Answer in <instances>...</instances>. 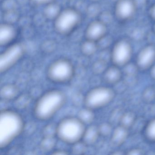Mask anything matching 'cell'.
<instances>
[{"label":"cell","mask_w":155,"mask_h":155,"mask_svg":"<svg viewBox=\"0 0 155 155\" xmlns=\"http://www.w3.org/2000/svg\"><path fill=\"white\" fill-rule=\"evenodd\" d=\"M108 67L106 61L103 59H100L93 63L92 71L96 75L103 74Z\"/></svg>","instance_id":"obj_23"},{"label":"cell","mask_w":155,"mask_h":155,"mask_svg":"<svg viewBox=\"0 0 155 155\" xmlns=\"http://www.w3.org/2000/svg\"><path fill=\"white\" fill-rule=\"evenodd\" d=\"M99 48L97 42L86 39L82 43L81 50L82 54L87 57H91L94 55L97 51Z\"/></svg>","instance_id":"obj_19"},{"label":"cell","mask_w":155,"mask_h":155,"mask_svg":"<svg viewBox=\"0 0 155 155\" xmlns=\"http://www.w3.org/2000/svg\"><path fill=\"white\" fill-rule=\"evenodd\" d=\"M154 23V25L153 26V28H152V32H153L154 34L155 35V22Z\"/></svg>","instance_id":"obj_39"},{"label":"cell","mask_w":155,"mask_h":155,"mask_svg":"<svg viewBox=\"0 0 155 155\" xmlns=\"http://www.w3.org/2000/svg\"><path fill=\"white\" fill-rule=\"evenodd\" d=\"M144 134L149 141L155 142V117L150 120L145 126Z\"/></svg>","instance_id":"obj_21"},{"label":"cell","mask_w":155,"mask_h":155,"mask_svg":"<svg viewBox=\"0 0 155 155\" xmlns=\"http://www.w3.org/2000/svg\"><path fill=\"white\" fill-rule=\"evenodd\" d=\"M94 110L85 107L78 113V117L86 126L91 125L95 119Z\"/></svg>","instance_id":"obj_17"},{"label":"cell","mask_w":155,"mask_h":155,"mask_svg":"<svg viewBox=\"0 0 155 155\" xmlns=\"http://www.w3.org/2000/svg\"><path fill=\"white\" fill-rule=\"evenodd\" d=\"M135 64L139 70H149L155 64V44L150 43L142 48L136 56Z\"/></svg>","instance_id":"obj_10"},{"label":"cell","mask_w":155,"mask_h":155,"mask_svg":"<svg viewBox=\"0 0 155 155\" xmlns=\"http://www.w3.org/2000/svg\"><path fill=\"white\" fill-rule=\"evenodd\" d=\"M134 1L138 9L146 7L148 3V0H134Z\"/></svg>","instance_id":"obj_34"},{"label":"cell","mask_w":155,"mask_h":155,"mask_svg":"<svg viewBox=\"0 0 155 155\" xmlns=\"http://www.w3.org/2000/svg\"><path fill=\"white\" fill-rule=\"evenodd\" d=\"M114 18H115L114 14H112L110 12L106 11L103 12H101L99 16L98 20L108 26L112 23Z\"/></svg>","instance_id":"obj_30"},{"label":"cell","mask_w":155,"mask_h":155,"mask_svg":"<svg viewBox=\"0 0 155 155\" xmlns=\"http://www.w3.org/2000/svg\"><path fill=\"white\" fill-rule=\"evenodd\" d=\"M102 75L104 81L109 85L117 84L122 78V72L119 67L113 65L108 67Z\"/></svg>","instance_id":"obj_14"},{"label":"cell","mask_w":155,"mask_h":155,"mask_svg":"<svg viewBox=\"0 0 155 155\" xmlns=\"http://www.w3.org/2000/svg\"><path fill=\"white\" fill-rule=\"evenodd\" d=\"M61 11L59 5L53 2L45 6L44 15L48 19L55 20Z\"/></svg>","instance_id":"obj_18"},{"label":"cell","mask_w":155,"mask_h":155,"mask_svg":"<svg viewBox=\"0 0 155 155\" xmlns=\"http://www.w3.org/2000/svg\"><path fill=\"white\" fill-rule=\"evenodd\" d=\"M114 42L112 37L107 34L97 42V44L99 49H101L102 50H106L110 47L111 48Z\"/></svg>","instance_id":"obj_24"},{"label":"cell","mask_w":155,"mask_h":155,"mask_svg":"<svg viewBox=\"0 0 155 155\" xmlns=\"http://www.w3.org/2000/svg\"><path fill=\"white\" fill-rule=\"evenodd\" d=\"M100 135L102 137H106L111 135L112 128L111 125L110 123L104 122L98 126Z\"/></svg>","instance_id":"obj_29"},{"label":"cell","mask_w":155,"mask_h":155,"mask_svg":"<svg viewBox=\"0 0 155 155\" xmlns=\"http://www.w3.org/2000/svg\"><path fill=\"white\" fill-rule=\"evenodd\" d=\"M57 137H43L40 143V147L45 152L53 151L57 145Z\"/></svg>","instance_id":"obj_20"},{"label":"cell","mask_w":155,"mask_h":155,"mask_svg":"<svg viewBox=\"0 0 155 155\" xmlns=\"http://www.w3.org/2000/svg\"><path fill=\"white\" fill-rule=\"evenodd\" d=\"M25 128L24 119L12 110L4 109L0 114V148L5 149L21 135Z\"/></svg>","instance_id":"obj_2"},{"label":"cell","mask_w":155,"mask_h":155,"mask_svg":"<svg viewBox=\"0 0 155 155\" xmlns=\"http://www.w3.org/2000/svg\"><path fill=\"white\" fill-rule=\"evenodd\" d=\"M150 76L152 79L155 80V64L150 69Z\"/></svg>","instance_id":"obj_37"},{"label":"cell","mask_w":155,"mask_h":155,"mask_svg":"<svg viewBox=\"0 0 155 155\" xmlns=\"http://www.w3.org/2000/svg\"><path fill=\"white\" fill-rule=\"evenodd\" d=\"M100 0H93V2H98Z\"/></svg>","instance_id":"obj_40"},{"label":"cell","mask_w":155,"mask_h":155,"mask_svg":"<svg viewBox=\"0 0 155 155\" xmlns=\"http://www.w3.org/2000/svg\"><path fill=\"white\" fill-rule=\"evenodd\" d=\"M100 137L98 127L91 124L87 126L82 141L89 147L95 144Z\"/></svg>","instance_id":"obj_16"},{"label":"cell","mask_w":155,"mask_h":155,"mask_svg":"<svg viewBox=\"0 0 155 155\" xmlns=\"http://www.w3.org/2000/svg\"><path fill=\"white\" fill-rule=\"evenodd\" d=\"M86 127L78 117H66L57 124L56 136L61 142L71 146L82 140Z\"/></svg>","instance_id":"obj_3"},{"label":"cell","mask_w":155,"mask_h":155,"mask_svg":"<svg viewBox=\"0 0 155 155\" xmlns=\"http://www.w3.org/2000/svg\"><path fill=\"white\" fill-rule=\"evenodd\" d=\"M137 10L134 0H117L114 5L113 14L119 21L127 22L135 17Z\"/></svg>","instance_id":"obj_9"},{"label":"cell","mask_w":155,"mask_h":155,"mask_svg":"<svg viewBox=\"0 0 155 155\" xmlns=\"http://www.w3.org/2000/svg\"><path fill=\"white\" fill-rule=\"evenodd\" d=\"M80 13L75 9L69 8L61 12L54 20V28L58 33L68 35L77 28L81 21Z\"/></svg>","instance_id":"obj_6"},{"label":"cell","mask_w":155,"mask_h":155,"mask_svg":"<svg viewBox=\"0 0 155 155\" xmlns=\"http://www.w3.org/2000/svg\"><path fill=\"white\" fill-rule=\"evenodd\" d=\"M148 15L150 19L155 22V3H153L150 8Z\"/></svg>","instance_id":"obj_35"},{"label":"cell","mask_w":155,"mask_h":155,"mask_svg":"<svg viewBox=\"0 0 155 155\" xmlns=\"http://www.w3.org/2000/svg\"><path fill=\"white\" fill-rule=\"evenodd\" d=\"M115 91L111 88L106 86L95 87L89 91L83 100L86 107L95 110L106 107L113 100Z\"/></svg>","instance_id":"obj_5"},{"label":"cell","mask_w":155,"mask_h":155,"mask_svg":"<svg viewBox=\"0 0 155 155\" xmlns=\"http://www.w3.org/2000/svg\"><path fill=\"white\" fill-rule=\"evenodd\" d=\"M67 100L64 91L55 89L48 91L40 96L35 102L33 115L40 121H48L64 107Z\"/></svg>","instance_id":"obj_1"},{"label":"cell","mask_w":155,"mask_h":155,"mask_svg":"<svg viewBox=\"0 0 155 155\" xmlns=\"http://www.w3.org/2000/svg\"><path fill=\"white\" fill-rule=\"evenodd\" d=\"M32 3L37 6H41V5H46L49 3L54 2L55 0H31Z\"/></svg>","instance_id":"obj_33"},{"label":"cell","mask_w":155,"mask_h":155,"mask_svg":"<svg viewBox=\"0 0 155 155\" xmlns=\"http://www.w3.org/2000/svg\"><path fill=\"white\" fill-rule=\"evenodd\" d=\"M57 124L49 123L47 124L42 129L43 137H57Z\"/></svg>","instance_id":"obj_26"},{"label":"cell","mask_w":155,"mask_h":155,"mask_svg":"<svg viewBox=\"0 0 155 155\" xmlns=\"http://www.w3.org/2000/svg\"><path fill=\"white\" fill-rule=\"evenodd\" d=\"M143 100L147 102H150L155 99V88L148 87L143 91L142 93Z\"/></svg>","instance_id":"obj_28"},{"label":"cell","mask_w":155,"mask_h":155,"mask_svg":"<svg viewBox=\"0 0 155 155\" xmlns=\"http://www.w3.org/2000/svg\"><path fill=\"white\" fill-rule=\"evenodd\" d=\"M107 26L98 19L91 22L86 28V39L98 42L108 34Z\"/></svg>","instance_id":"obj_11"},{"label":"cell","mask_w":155,"mask_h":155,"mask_svg":"<svg viewBox=\"0 0 155 155\" xmlns=\"http://www.w3.org/2000/svg\"><path fill=\"white\" fill-rule=\"evenodd\" d=\"M26 48L21 43H15L8 46L0 56V72L5 73L17 65L23 58Z\"/></svg>","instance_id":"obj_8"},{"label":"cell","mask_w":155,"mask_h":155,"mask_svg":"<svg viewBox=\"0 0 155 155\" xmlns=\"http://www.w3.org/2000/svg\"><path fill=\"white\" fill-rule=\"evenodd\" d=\"M132 44L128 40L120 39L113 43L110 50V59L112 65L124 67L130 62L133 55Z\"/></svg>","instance_id":"obj_7"},{"label":"cell","mask_w":155,"mask_h":155,"mask_svg":"<svg viewBox=\"0 0 155 155\" xmlns=\"http://www.w3.org/2000/svg\"><path fill=\"white\" fill-rule=\"evenodd\" d=\"M101 12L100 6L98 2H93L89 6L87 10L88 15L91 17H98Z\"/></svg>","instance_id":"obj_31"},{"label":"cell","mask_w":155,"mask_h":155,"mask_svg":"<svg viewBox=\"0 0 155 155\" xmlns=\"http://www.w3.org/2000/svg\"><path fill=\"white\" fill-rule=\"evenodd\" d=\"M75 75L73 63L66 58H60L51 62L47 68V78L52 83L65 84L70 82Z\"/></svg>","instance_id":"obj_4"},{"label":"cell","mask_w":155,"mask_h":155,"mask_svg":"<svg viewBox=\"0 0 155 155\" xmlns=\"http://www.w3.org/2000/svg\"><path fill=\"white\" fill-rule=\"evenodd\" d=\"M3 3H2V7L3 10L7 12L12 11L15 10L16 4L13 0H3Z\"/></svg>","instance_id":"obj_32"},{"label":"cell","mask_w":155,"mask_h":155,"mask_svg":"<svg viewBox=\"0 0 155 155\" xmlns=\"http://www.w3.org/2000/svg\"><path fill=\"white\" fill-rule=\"evenodd\" d=\"M18 87L14 84H7L1 87L0 97L4 101H14L20 95Z\"/></svg>","instance_id":"obj_13"},{"label":"cell","mask_w":155,"mask_h":155,"mask_svg":"<svg viewBox=\"0 0 155 155\" xmlns=\"http://www.w3.org/2000/svg\"><path fill=\"white\" fill-rule=\"evenodd\" d=\"M143 150L141 149L133 148L130 150L127 151L128 155H141L144 154Z\"/></svg>","instance_id":"obj_36"},{"label":"cell","mask_w":155,"mask_h":155,"mask_svg":"<svg viewBox=\"0 0 155 155\" xmlns=\"http://www.w3.org/2000/svg\"><path fill=\"white\" fill-rule=\"evenodd\" d=\"M0 26V45L1 46L11 45L17 36L16 29L12 24L6 22Z\"/></svg>","instance_id":"obj_12"},{"label":"cell","mask_w":155,"mask_h":155,"mask_svg":"<svg viewBox=\"0 0 155 155\" xmlns=\"http://www.w3.org/2000/svg\"><path fill=\"white\" fill-rule=\"evenodd\" d=\"M52 154L54 155H66L68 154L67 151L63 150H53Z\"/></svg>","instance_id":"obj_38"},{"label":"cell","mask_w":155,"mask_h":155,"mask_svg":"<svg viewBox=\"0 0 155 155\" xmlns=\"http://www.w3.org/2000/svg\"><path fill=\"white\" fill-rule=\"evenodd\" d=\"M128 129L120 125L112 131L110 140L116 146H121L127 140L128 136Z\"/></svg>","instance_id":"obj_15"},{"label":"cell","mask_w":155,"mask_h":155,"mask_svg":"<svg viewBox=\"0 0 155 155\" xmlns=\"http://www.w3.org/2000/svg\"><path fill=\"white\" fill-rule=\"evenodd\" d=\"M88 146L82 140L71 145V152L73 154L81 155L86 152Z\"/></svg>","instance_id":"obj_27"},{"label":"cell","mask_w":155,"mask_h":155,"mask_svg":"<svg viewBox=\"0 0 155 155\" xmlns=\"http://www.w3.org/2000/svg\"><path fill=\"white\" fill-rule=\"evenodd\" d=\"M136 116L131 112H127L123 113L120 120V125L129 129L133 126L135 123Z\"/></svg>","instance_id":"obj_22"},{"label":"cell","mask_w":155,"mask_h":155,"mask_svg":"<svg viewBox=\"0 0 155 155\" xmlns=\"http://www.w3.org/2000/svg\"><path fill=\"white\" fill-rule=\"evenodd\" d=\"M14 101H16L15 104L18 108L20 109H25L30 103V97L28 95H21L20 94Z\"/></svg>","instance_id":"obj_25"}]
</instances>
